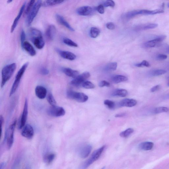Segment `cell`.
Wrapping results in <instances>:
<instances>
[{"mask_svg":"<svg viewBox=\"0 0 169 169\" xmlns=\"http://www.w3.org/2000/svg\"><path fill=\"white\" fill-rule=\"evenodd\" d=\"M16 68V64L12 63L4 67L1 71V87L2 88L4 87L8 81L11 78Z\"/></svg>","mask_w":169,"mask_h":169,"instance_id":"obj_2","label":"cell"},{"mask_svg":"<svg viewBox=\"0 0 169 169\" xmlns=\"http://www.w3.org/2000/svg\"><path fill=\"white\" fill-rule=\"evenodd\" d=\"M168 86L169 87V80H168Z\"/></svg>","mask_w":169,"mask_h":169,"instance_id":"obj_54","label":"cell"},{"mask_svg":"<svg viewBox=\"0 0 169 169\" xmlns=\"http://www.w3.org/2000/svg\"><path fill=\"white\" fill-rule=\"evenodd\" d=\"M35 93L39 99H45L47 95V90L44 87L41 85H38L35 89Z\"/></svg>","mask_w":169,"mask_h":169,"instance_id":"obj_16","label":"cell"},{"mask_svg":"<svg viewBox=\"0 0 169 169\" xmlns=\"http://www.w3.org/2000/svg\"><path fill=\"white\" fill-rule=\"evenodd\" d=\"M64 1V0H46L42 3V6L44 7H52L59 5Z\"/></svg>","mask_w":169,"mask_h":169,"instance_id":"obj_24","label":"cell"},{"mask_svg":"<svg viewBox=\"0 0 169 169\" xmlns=\"http://www.w3.org/2000/svg\"><path fill=\"white\" fill-rule=\"evenodd\" d=\"M154 145V143L151 142H144L140 144L139 148L141 150L149 151L153 148Z\"/></svg>","mask_w":169,"mask_h":169,"instance_id":"obj_25","label":"cell"},{"mask_svg":"<svg viewBox=\"0 0 169 169\" xmlns=\"http://www.w3.org/2000/svg\"><path fill=\"white\" fill-rule=\"evenodd\" d=\"M55 154L54 153H48L44 157V161L47 164H50L55 159Z\"/></svg>","mask_w":169,"mask_h":169,"instance_id":"obj_28","label":"cell"},{"mask_svg":"<svg viewBox=\"0 0 169 169\" xmlns=\"http://www.w3.org/2000/svg\"><path fill=\"white\" fill-rule=\"evenodd\" d=\"M106 28L110 30H113L115 28V26L113 23L109 22L106 25Z\"/></svg>","mask_w":169,"mask_h":169,"instance_id":"obj_46","label":"cell"},{"mask_svg":"<svg viewBox=\"0 0 169 169\" xmlns=\"http://www.w3.org/2000/svg\"><path fill=\"white\" fill-rule=\"evenodd\" d=\"M134 131V130L132 128H129L127 129L126 130L123 131L120 133V136L124 138L129 137L130 135L133 133Z\"/></svg>","mask_w":169,"mask_h":169,"instance_id":"obj_33","label":"cell"},{"mask_svg":"<svg viewBox=\"0 0 169 169\" xmlns=\"http://www.w3.org/2000/svg\"><path fill=\"white\" fill-rule=\"evenodd\" d=\"M26 4V2L23 4V5L22 7L21 8L19 13L17 16V17L15 18V19L13 23L12 24L11 26V33H13L14 32L17 26L18 23L23 13L24 12L25 9Z\"/></svg>","mask_w":169,"mask_h":169,"instance_id":"obj_14","label":"cell"},{"mask_svg":"<svg viewBox=\"0 0 169 169\" xmlns=\"http://www.w3.org/2000/svg\"><path fill=\"white\" fill-rule=\"evenodd\" d=\"M49 70L46 68H42L40 70V73L43 76H46L49 74Z\"/></svg>","mask_w":169,"mask_h":169,"instance_id":"obj_45","label":"cell"},{"mask_svg":"<svg viewBox=\"0 0 169 169\" xmlns=\"http://www.w3.org/2000/svg\"><path fill=\"white\" fill-rule=\"evenodd\" d=\"M22 47L30 56L33 57L36 55V51L32 46L28 42L25 41Z\"/></svg>","mask_w":169,"mask_h":169,"instance_id":"obj_20","label":"cell"},{"mask_svg":"<svg viewBox=\"0 0 169 169\" xmlns=\"http://www.w3.org/2000/svg\"><path fill=\"white\" fill-rule=\"evenodd\" d=\"M23 128L21 133L22 136L29 139H32L34 135V129L32 126L27 124Z\"/></svg>","mask_w":169,"mask_h":169,"instance_id":"obj_11","label":"cell"},{"mask_svg":"<svg viewBox=\"0 0 169 169\" xmlns=\"http://www.w3.org/2000/svg\"><path fill=\"white\" fill-rule=\"evenodd\" d=\"M115 5V3L113 0H106L103 4L104 7H114Z\"/></svg>","mask_w":169,"mask_h":169,"instance_id":"obj_40","label":"cell"},{"mask_svg":"<svg viewBox=\"0 0 169 169\" xmlns=\"http://www.w3.org/2000/svg\"><path fill=\"white\" fill-rule=\"evenodd\" d=\"M125 116V114L124 113H122V114H117L116 115L115 117H124Z\"/></svg>","mask_w":169,"mask_h":169,"instance_id":"obj_50","label":"cell"},{"mask_svg":"<svg viewBox=\"0 0 169 169\" xmlns=\"http://www.w3.org/2000/svg\"><path fill=\"white\" fill-rule=\"evenodd\" d=\"M63 42L65 44L71 47H77L78 45L76 43L74 42L72 40L68 38H65L63 40Z\"/></svg>","mask_w":169,"mask_h":169,"instance_id":"obj_35","label":"cell"},{"mask_svg":"<svg viewBox=\"0 0 169 169\" xmlns=\"http://www.w3.org/2000/svg\"><path fill=\"white\" fill-rule=\"evenodd\" d=\"M135 66L137 67H142L144 66L149 67L150 66V65L148 62L144 60L140 63L135 64Z\"/></svg>","mask_w":169,"mask_h":169,"instance_id":"obj_41","label":"cell"},{"mask_svg":"<svg viewBox=\"0 0 169 169\" xmlns=\"http://www.w3.org/2000/svg\"><path fill=\"white\" fill-rule=\"evenodd\" d=\"M47 112L49 116L55 117L63 116L66 114L65 110L63 107L56 105L51 106L48 108Z\"/></svg>","mask_w":169,"mask_h":169,"instance_id":"obj_9","label":"cell"},{"mask_svg":"<svg viewBox=\"0 0 169 169\" xmlns=\"http://www.w3.org/2000/svg\"><path fill=\"white\" fill-rule=\"evenodd\" d=\"M91 150L92 147L91 145H85L81 148L79 151V155L81 158H86L91 153Z\"/></svg>","mask_w":169,"mask_h":169,"instance_id":"obj_22","label":"cell"},{"mask_svg":"<svg viewBox=\"0 0 169 169\" xmlns=\"http://www.w3.org/2000/svg\"><path fill=\"white\" fill-rule=\"evenodd\" d=\"M128 80L127 77L122 75H116L111 78L112 82L115 84L126 82Z\"/></svg>","mask_w":169,"mask_h":169,"instance_id":"obj_26","label":"cell"},{"mask_svg":"<svg viewBox=\"0 0 169 169\" xmlns=\"http://www.w3.org/2000/svg\"><path fill=\"white\" fill-rule=\"evenodd\" d=\"M117 64L116 62H111L107 64L104 68V70L105 72L113 71L116 70Z\"/></svg>","mask_w":169,"mask_h":169,"instance_id":"obj_29","label":"cell"},{"mask_svg":"<svg viewBox=\"0 0 169 169\" xmlns=\"http://www.w3.org/2000/svg\"><path fill=\"white\" fill-rule=\"evenodd\" d=\"M96 10L100 14H103L104 13V8L103 5H99L97 7Z\"/></svg>","mask_w":169,"mask_h":169,"instance_id":"obj_44","label":"cell"},{"mask_svg":"<svg viewBox=\"0 0 169 169\" xmlns=\"http://www.w3.org/2000/svg\"><path fill=\"white\" fill-rule=\"evenodd\" d=\"M164 11L162 9H156L153 10H133L128 12L125 15L126 17L129 19L139 15H153L156 14L163 13Z\"/></svg>","mask_w":169,"mask_h":169,"instance_id":"obj_3","label":"cell"},{"mask_svg":"<svg viewBox=\"0 0 169 169\" xmlns=\"http://www.w3.org/2000/svg\"><path fill=\"white\" fill-rule=\"evenodd\" d=\"M93 10V8L89 6H83L78 8L76 12L79 15L86 16L90 14Z\"/></svg>","mask_w":169,"mask_h":169,"instance_id":"obj_17","label":"cell"},{"mask_svg":"<svg viewBox=\"0 0 169 169\" xmlns=\"http://www.w3.org/2000/svg\"><path fill=\"white\" fill-rule=\"evenodd\" d=\"M105 148V146H104L99 148L95 150L92 154L90 158L83 164L82 166V168L85 169L88 167L94 162L99 159Z\"/></svg>","mask_w":169,"mask_h":169,"instance_id":"obj_7","label":"cell"},{"mask_svg":"<svg viewBox=\"0 0 169 169\" xmlns=\"http://www.w3.org/2000/svg\"><path fill=\"white\" fill-rule=\"evenodd\" d=\"M62 70L66 76L74 78H76L79 75L78 71L73 70L69 68H62Z\"/></svg>","mask_w":169,"mask_h":169,"instance_id":"obj_23","label":"cell"},{"mask_svg":"<svg viewBox=\"0 0 169 169\" xmlns=\"http://www.w3.org/2000/svg\"><path fill=\"white\" fill-rule=\"evenodd\" d=\"M166 52L168 54H169V46L166 48Z\"/></svg>","mask_w":169,"mask_h":169,"instance_id":"obj_52","label":"cell"},{"mask_svg":"<svg viewBox=\"0 0 169 169\" xmlns=\"http://www.w3.org/2000/svg\"><path fill=\"white\" fill-rule=\"evenodd\" d=\"M99 86L101 87H110V84L109 82L107 81L103 80L101 81L99 83Z\"/></svg>","mask_w":169,"mask_h":169,"instance_id":"obj_43","label":"cell"},{"mask_svg":"<svg viewBox=\"0 0 169 169\" xmlns=\"http://www.w3.org/2000/svg\"><path fill=\"white\" fill-rule=\"evenodd\" d=\"M56 20H57V21L59 23L65 27L68 30L72 31V32L74 31V28H72L70 24L66 21L63 17L60 15L59 14H57L56 15Z\"/></svg>","mask_w":169,"mask_h":169,"instance_id":"obj_18","label":"cell"},{"mask_svg":"<svg viewBox=\"0 0 169 169\" xmlns=\"http://www.w3.org/2000/svg\"><path fill=\"white\" fill-rule=\"evenodd\" d=\"M66 95L69 99L74 100L79 103H85L88 99V96L84 93L71 90L67 91Z\"/></svg>","mask_w":169,"mask_h":169,"instance_id":"obj_6","label":"cell"},{"mask_svg":"<svg viewBox=\"0 0 169 169\" xmlns=\"http://www.w3.org/2000/svg\"><path fill=\"white\" fill-rule=\"evenodd\" d=\"M5 166V164L4 162L2 163L0 165V169H1L3 168Z\"/></svg>","mask_w":169,"mask_h":169,"instance_id":"obj_51","label":"cell"},{"mask_svg":"<svg viewBox=\"0 0 169 169\" xmlns=\"http://www.w3.org/2000/svg\"><path fill=\"white\" fill-rule=\"evenodd\" d=\"M35 1V0H30L28 5L27 6L26 9L25 10L24 13L25 15H28L31 8H32L33 5H34Z\"/></svg>","mask_w":169,"mask_h":169,"instance_id":"obj_37","label":"cell"},{"mask_svg":"<svg viewBox=\"0 0 169 169\" xmlns=\"http://www.w3.org/2000/svg\"><path fill=\"white\" fill-rule=\"evenodd\" d=\"M28 62H26L21 68L16 75L15 80L14 81L13 85L10 90L9 93V96L11 97L15 93L19 85L21 79L23 75L25 72L26 70L28 65Z\"/></svg>","mask_w":169,"mask_h":169,"instance_id":"obj_4","label":"cell"},{"mask_svg":"<svg viewBox=\"0 0 169 169\" xmlns=\"http://www.w3.org/2000/svg\"><path fill=\"white\" fill-rule=\"evenodd\" d=\"M13 1V0H8L7 3H11Z\"/></svg>","mask_w":169,"mask_h":169,"instance_id":"obj_53","label":"cell"},{"mask_svg":"<svg viewBox=\"0 0 169 169\" xmlns=\"http://www.w3.org/2000/svg\"><path fill=\"white\" fill-rule=\"evenodd\" d=\"M166 36L165 35H161L156 37L155 39L147 42L144 44V46L146 48L154 47L158 44L162 42L166 39Z\"/></svg>","mask_w":169,"mask_h":169,"instance_id":"obj_13","label":"cell"},{"mask_svg":"<svg viewBox=\"0 0 169 169\" xmlns=\"http://www.w3.org/2000/svg\"><path fill=\"white\" fill-rule=\"evenodd\" d=\"M166 71L163 70H153L151 73V74L153 76H161L165 74Z\"/></svg>","mask_w":169,"mask_h":169,"instance_id":"obj_36","label":"cell"},{"mask_svg":"<svg viewBox=\"0 0 169 169\" xmlns=\"http://www.w3.org/2000/svg\"><path fill=\"white\" fill-rule=\"evenodd\" d=\"M57 52L61 57L64 59L70 60H74L76 59V56L71 52L57 49Z\"/></svg>","mask_w":169,"mask_h":169,"instance_id":"obj_15","label":"cell"},{"mask_svg":"<svg viewBox=\"0 0 169 169\" xmlns=\"http://www.w3.org/2000/svg\"><path fill=\"white\" fill-rule=\"evenodd\" d=\"M160 88V85H155V86H154L153 87H152V88L151 89V91L152 93L154 92H155L156 91L158 90V89H159Z\"/></svg>","mask_w":169,"mask_h":169,"instance_id":"obj_49","label":"cell"},{"mask_svg":"<svg viewBox=\"0 0 169 169\" xmlns=\"http://www.w3.org/2000/svg\"><path fill=\"white\" fill-rule=\"evenodd\" d=\"M47 100L48 103L51 106L56 105L57 103H56V100L51 93H49L48 94L47 97Z\"/></svg>","mask_w":169,"mask_h":169,"instance_id":"obj_34","label":"cell"},{"mask_svg":"<svg viewBox=\"0 0 169 169\" xmlns=\"http://www.w3.org/2000/svg\"><path fill=\"white\" fill-rule=\"evenodd\" d=\"M158 25L156 24H148L142 25L139 27V30H148L155 28L158 27Z\"/></svg>","mask_w":169,"mask_h":169,"instance_id":"obj_30","label":"cell"},{"mask_svg":"<svg viewBox=\"0 0 169 169\" xmlns=\"http://www.w3.org/2000/svg\"><path fill=\"white\" fill-rule=\"evenodd\" d=\"M128 92L126 89H116L112 94L113 96L124 97L128 95Z\"/></svg>","mask_w":169,"mask_h":169,"instance_id":"obj_27","label":"cell"},{"mask_svg":"<svg viewBox=\"0 0 169 169\" xmlns=\"http://www.w3.org/2000/svg\"><path fill=\"white\" fill-rule=\"evenodd\" d=\"M26 39V35L25 32L23 30H22L21 32L20 36V40L21 42V45L22 46L23 43L25 41Z\"/></svg>","mask_w":169,"mask_h":169,"instance_id":"obj_42","label":"cell"},{"mask_svg":"<svg viewBox=\"0 0 169 169\" xmlns=\"http://www.w3.org/2000/svg\"><path fill=\"white\" fill-rule=\"evenodd\" d=\"M82 86L86 89H93L95 87V85L89 81H85L83 83Z\"/></svg>","mask_w":169,"mask_h":169,"instance_id":"obj_38","label":"cell"},{"mask_svg":"<svg viewBox=\"0 0 169 169\" xmlns=\"http://www.w3.org/2000/svg\"><path fill=\"white\" fill-rule=\"evenodd\" d=\"M29 34L30 39L35 47L39 49H43L45 43L40 31L34 28H31Z\"/></svg>","mask_w":169,"mask_h":169,"instance_id":"obj_1","label":"cell"},{"mask_svg":"<svg viewBox=\"0 0 169 169\" xmlns=\"http://www.w3.org/2000/svg\"><path fill=\"white\" fill-rule=\"evenodd\" d=\"M28 113V100L26 99L24 106L23 110L20 121L19 129H22L25 125Z\"/></svg>","mask_w":169,"mask_h":169,"instance_id":"obj_12","label":"cell"},{"mask_svg":"<svg viewBox=\"0 0 169 169\" xmlns=\"http://www.w3.org/2000/svg\"><path fill=\"white\" fill-rule=\"evenodd\" d=\"M56 32L55 27L53 25H51L48 27L46 31V36L49 40H53L55 37Z\"/></svg>","mask_w":169,"mask_h":169,"instance_id":"obj_21","label":"cell"},{"mask_svg":"<svg viewBox=\"0 0 169 169\" xmlns=\"http://www.w3.org/2000/svg\"><path fill=\"white\" fill-rule=\"evenodd\" d=\"M17 123V120H15L10 125L7 131L6 135L7 144L8 149L11 148L13 146L14 141V133L15 129Z\"/></svg>","mask_w":169,"mask_h":169,"instance_id":"obj_8","label":"cell"},{"mask_svg":"<svg viewBox=\"0 0 169 169\" xmlns=\"http://www.w3.org/2000/svg\"><path fill=\"white\" fill-rule=\"evenodd\" d=\"M101 31L99 28L95 27H92L90 30V35L92 38H97L100 34Z\"/></svg>","mask_w":169,"mask_h":169,"instance_id":"obj_31","label":"cell"},{"mask_svg":"<svg viewBox=\"0 0 169 169\" xmlns=\"http://www.w3.org/2000/svg\"><path fill=\"white\" fill-rule=\"evenodd\" d=\"M167 58V56L164 54H159L156 57V59L158 60H166Z\"/></svg>","mask_w":169,"mask_h":169,"instance_id":"obj_47","label":"cell"},{"mask_svg":"<svg viewBox=\"0 0 169 169\" xmlns=\"http://www.w3.org/2000/svg\"><path fill=\"white\" fill-rule=\"evenodd\" d=\"M168 7L169 8V3H168Z\"/></svg>","mask_w":169,"mask_h":169,"instance_id":"obj_55","label":"cell"},{"mask_svg":"<svg viewBox=\"0 0 169 169\" xmlns=\"http://www.w3.org/2000/svg\"><path fill=\"white\" fill-rule=\"evenodd\" d=\"M4 122V120L3 117L2 115L0 116V124H1V137L2 136V127H3V125Z\"/></svg>","mask_w":169,"mask_h":169,"instance_id":"obj_48","label":"cell"},{"mask_svg":"<svg viewBox=\"0 0 169 169\" xmlns=\"http://www.w3.org/2000/svg\"><path fill=\"white\" fill-rule=\"evenodd\" d=\"M104 104L110 109H113L115 107V103L110 100H106L104 101Z\"/></svg>","mask_w":169,"mask_h":169,"instance_id":"obj_39","label":"cell"},{"mask_svg":"<svg viewBox=\"0 0 169 169\" xmlns=\"http://www.w3.org/2000/svg\"><path fill=\"white\" fill-rule=\"evenodd\" d=\"M137 104L136 100L133 99H123L119 103L120 107H132Z\"/></svg>","mask_w":169,"mask_h":169,"instance_id":"obj_19","label":"cell"},{"mask_svg":"<svg viewBox=\"0 0 169 169\" xmlns=\"http://www.w3.org/2000/svg\"><path fill=\"white\" fill-rule=\"evenodd\" d=\"M169 111V108L168 107H160L154 108L152 111V113L154 114H157L167 112Z\"/></svg>","mask_w":169,"mask_h":169,"instance_id":"obj_32","label":"cell"},{"mask_svg":"<svg viewBox=\"0 0 169 169\" xmlns=\"http://www.w3.org/2000/svg\"><path fill=\"white\" fill-rule=\"evenodd\" d=\"M90 74L89 72H85L82 74L79 75L76 78H74L71 82L70 84L74 87H78L82 85L85 81L90 76Z\"/></svg>","mask_w":169,"mask_h":169,"instance_id":"obj_10","label":"cell"},{"mask_svg":"<svg viewBox=\"0 0 169 169\" xmlns=\"http://www.w3.org/2000/svg\"><path fill=\"white\" fill-rule=\"evenodd\" d=\"M42 5V0H38L31 8L26 19V24L27 26H30L32 24Z\"/></svg>","mask_w":169,"mask_h":169,"instance_id":"obj_5","label":"cell"}]
</instances>
